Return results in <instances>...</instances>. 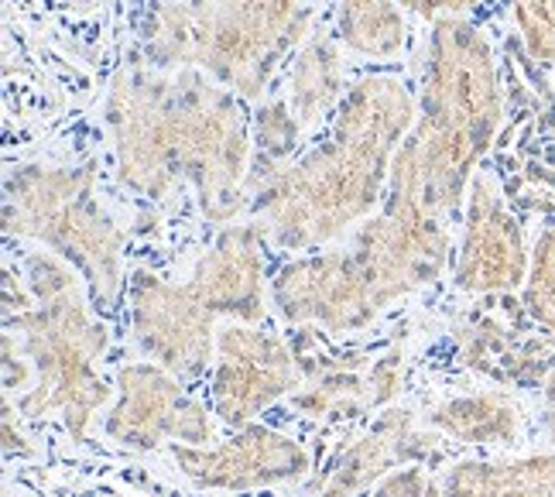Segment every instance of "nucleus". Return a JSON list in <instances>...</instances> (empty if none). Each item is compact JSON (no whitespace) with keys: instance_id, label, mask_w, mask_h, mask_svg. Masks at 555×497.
Returning <instances> with one entry per match:
<instances>
[{"instance_id":"obj_1","label":"nucleus","mask_w":555,"mask_h":497,"mask_svg":"<svg viewBox=\"0 0 555 497\" xmlns=\"http://www.w3.org/2000/svg\"><path fill=\"white\" fill-rule=\"evenodd\" d=\"M106 127L127 189L162 200L189 182L209 224L244 213L250 124L241 97L203 69H120L106 93Z\"/></svg>"},{"instance_id":"obj_2","label":"nucleus","mask_w":555,"mask_h":497,"mask_svg":"<svg viewBox=\"0 0 555 497\" xmlns=\"http://www.w3.org/2000/svg\"><path fill=\"white\" fill-rule=\"evenodd\" d=\"M418 103L395 76L353 82L336 106L330 141L268 176L247 179V206L268 241L309 251L336 241L384 203V186Z\"/></svg>"},{"instance_id":"obj_3","label":"nucleus","mask_w":555,"mask_h":497,"mask_svg":"<svg viewBox=\"0 0 555 497\" xmlns=\"http://www.w3.org/2000/svg\"><path fill=\"white\" fill-rule=\"evenodd\" d=\"M501 86L487 35L466 17H439L422 73L418 120L401 141L388 192L425 213H453L501 127Z\"/></svg>"},{"instance_id":"obj_4","label":"nucleus","mask_w":555,"mask_h":497,"mask_svg":"<svg viewBox=\"0 0 555 497\" xmlns=\"http://www.w3.org/2000/svg\"><path fill=\"white\" fill-rule=\"evenodd\" d=\"M309 35V0H158L141 31L144 62L203 69L241 100H261L274 69Z\"/></svg>"},{"instance_id":"obj_5","label":"nucleus","mask_w":555,"mask_h":497,"mask_svg":"<svg viewBox=\"0 0 555 497\" xmlns=\"http://www.w3.org/2000/svg\"><path fill=\"white\" fill-rule=\"evenodd\" d=\"M25 278L35 306L8 316V333H17V357L28 360L35 384L17 398V408L28 419L59 412L79 443L87 439L90 419L114 395L96 374V360L106 351V327L90 316L73 265L59 254H28Z\"/></svg>"},{"instance_id":"obj_6","label":"nucleus","mask_w":555,"mask_h":497,"mask_svg":"<svg viewBox=\"0 0 555 497\" xmlns=\"http://www.w3.org/2000/svg\"><path fill=\"white\" fill-rule=\"evenodd\" d=\"M4 230L69 262L111 309L124 285V230L96 196V168L25 165L4 186Z\"/></svg>"},{"instance_id":"obj_7","label":"nucleus","mask_w":555,"mask_h":497,"mask_svg":"<svg viewBox=\"0 0 555 497\" xmlns=\"http://www.w3.org/2000/svg\"><path fill=\"white\" fill-rule=\"evenodd\" d=\"M450 247L453 241L439 216L425 213L401 192H388L377 216L357 230L350 251L384 309L401 295L433 285L450 265Z\"/></svg>"},{"instance_id":"obj_8","label":"nucleus","mask_w":555,"mask_h":497,"mask_svg":"<svg viewBox=\"0 0 555 497\" xmlns=\"http://www.w3.org/2000/svg\"><path fill=\"white\" fill-rule=\"evenodd\" d=\"M271 298L285 322H319L330 333L364 330L380 313L353 251H326L282 265Z\"/></svg>"},{"instance_id":"obj_9","label":"nucleus","mask_w":555,"mask_h":497,"mask_svg":"<svg viewBox=\"0 0 555 497\" xmlns=\"http://www.w3.org/2000/svg\"><path fill=\"white\" fill-rule=\"evenodd\" d=\"M120 402L106 416V436L131 449H155L165 439L203 446L212 439L209 412L182 392L172 371L162 364L117 367Z\"/></svg>"},{"instance_id":"obj_10","label":"nucleus","mask_w":555,"mask_h":497,"mask_svg":"<svg viewBox=\"0 0 555 497\" xmlns=\"http://www.w3.org/2000/svg\"><path fill=\"white\" fill-rule=\"evenodd\" d=\"M217 371H212V412L227 425H250L271 402L302 381V364L282 340L254 327L217 330Z\"/></svg>"},{"instance_id":"obj_11","label":"nucleus","mask_w":555,"mask_h":497,"mask_svg":"<svg viewBox=\"0 0 555 497\" xmlns=\"http://www.w3.org/2000/svg\"><path fill=\"white\" fill-rule=\"evenodd\" d=\"M217 313L192 292L155 275H138L131 285V327L147 357H155L176 378H196L217 347Z\"/></svg>"},{"instance_id":"obj_12","label":"nucleus","mask_w":555,"mask_h":497,"mask_svg":"<svg viewBox=\"0 0 555 497\" xmlns=\"http://www.w3.org/2000/svg\"><path fill=\"white\" fill-rule=\"evenodd\" d=\"M528 247L518 216L507 209L494 179L477 171L466 189L463 244L453 282L463 292H515L528 278Z\"/></svg>"},{"instance_id":"obj_13","label":"nucleus","mask_w":555,"mask_h":497,"mask_svg":"<svg viewBox=\"0 0 555 497\" xmlns=\"http://www.w3.org/2000/svg\"><path fill=\"white\" fill-rule=\"evenodd\" d=\"M179 470L192 484L212 490H250L302 481L309 470V453L292 436L264 429L241 425L233 439L220 446H172Z\"/></svg>"},{"instance_id":"obj_14","label":"nucleus","mask_w":555,"mask_h":497,"mask_svg":"<svg viewBox=\"0 0 555 497\" xmlns=\"http://www.w3.org/2000/svg\"><path fill=\"white\" fill-rule=\"evenodd\" d=\"M264 241L268 233L258 220L237 224L227 227L199 257L189 285L209 313L241 322L264 319Z\"/></svg>"},{"instance_id":"obj_15","label":"nucleus","mask_w":555,"mask_h":497,"mask_svg":"<svg viewBox=\"0 0 555 497\" xmlns=\"http://www.w3.org/2000/svg\"><path fill=\"white\" fill-rule=\"evenodd\" d=\"M412 460H442V449L433 436L415 429L412 412H398L388 408L367 436H360L353 446H347L330 467V477L319 487V497H357L371 490L377 481H384L395 463H412Z\"/></svg>"},{"instance_id":"obj_16","label":"nucleus","mask_w":555,"mask_h":497,"mask_svg":"<svg viewBox=\"0 0 555 497\" xmlns=\"http://www.w3.org/2000/svg\"><path fill=\"white\" fill-rule=\"evenodd\" d=\"M401 387V354H384L367 371H360V364H336L315 371L309 387L292 395V405L306 416H364L371 408L388 405Z\"/></svg>"},{"instance_id":"obj_17","label":"nucleus","mask_w":555,"mask_h":497,"mask_svg":"<svg viewBox=\"0 0 555 497\" xmlns=\"http://www.w3.org/2000/svg\"><path fill=\"white\" fill-rule=\"evenodd\" d=\"M347 97L344 86V59H339L336 38L326 28H312V35L298 46V55L288 73L285 103L298 124H315L336 111Z\"/></svg>"},{"instance_id":"obj_18","label":"nucleus","mask_w":555,"mask_h":497,"mask_svg":"<svg viewBox=\"0 0 555 497\" xmlns=\"http://www.w3.org/2000/svg\"><path fill=\"white\" fill-rule=\"evenodd\" d=\"M442 497H555V453L456 463L442 481Z\"/></svg>"},{"instance_id":"obj_19","label":"nucleus","mask_w":555,"mask_h":497,"mask_svg":"<svg viewBox=\"0 0 555 497\" xmlns=\"http://www.w3.org/2000/svg\"><path fill=\"white\" fill-rule=\"evenodd\" d=\"M429 422L466 446H504L518 439L521 408L504 392H483L439 405Z\"/></svg>"},{"instance_id":"obj_20","label":"nucleus","mask_w":555,"mask_h":497,"mask_svg":"<svg viewBox=\"0 0 555 497\" xmlns=\"http://www.w3.org/2000/svg\"><path fill=\"white\" fill-rule=\"evenodd\" d=\"M339 41L371 59H388L404 46V17L398 0H339Z\"/></svg>"},{"instance_id":"obj_21","label":"nucleus","mask_w":555,"mask_h":497,"mask_svg":"<svg viewBox=\"0 0 555 497\" xmlns=\"http://www.w3.org/2000/svg\"><path fill=\"white\" fill-rule=\"evenodd\" d=\"M298 131H302V124L288 111L285 97L261 103V111L254 114V165L247 171V179H258L274 168H282L298 144Z\"/></svg>"},{"instance_id":"obj_22","label":"nucleus","mask_w":555,"mask_h":497,"mask_svg":"<svg viewBox=\"0 0 555 497\" xmlns=\"http://www.w3.org/2000/svg\"><path fill=\"white\" fill-rule=\"evenodd\" d=\"M521 306L539 327L555 333V224H548L531 247Z\"/></svg>"},{"instance_id":"obj_23","label":"nucleus","mask_w":555,"mask_h":497,"mask_svg":"<svg viewBox=\"0 0 555 497\" xmlns=\"http://www.w3.org/2000/svg\"><path fill=\"white\" fill-rule=\"evenodd\" d=\"M528 55L555 76V0H511Z\"/></svg>"},{"instance_id":"obj_24","label":"nucleus","mask_w":555,"mask_h":497,"mask_svg":"<svg viewBox=\"0 0 555 497\" xmlns=\"http://www.w3.org/2000/svg\"><path fill=\"white\" fill-rule=\"evenodd\" d=\"M371 497H442V487H436V481L425 470L409 467V470L391 473V477H384Z\"/></svg>"},{"instance_id":"obj_25","label":"nucleus","mask_w":555,"mask_h":497,"mask_svg":"<svg viewBox=\"0 0 555 497\" xmlns=\"http://www.w3.org/2000/svg\"><path fill=\"white\" fill-rule=\"evenodd\" d=\"M398 4L436 25L439 17H463L466 11H474L480 0H398Z\"/></svg>"},{"instance_id":"obj_26","label":"nucleus","mask_w":555,"mask_h":497,"mask_svg":"<svg viewBox=\"0 0 555 497\" xmlns=\"http://www.w3.org/2000/svg\"><path fill=\"white\" fill-rule=\"evenodd\" d=\"M545 432L555 443V371L545 378Z\"/></svg>"}]
</instances>
